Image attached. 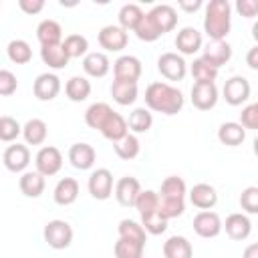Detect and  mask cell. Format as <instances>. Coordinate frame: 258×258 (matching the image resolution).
<instances>
[{
  "mask_svg": "<svg viewBox=\"0 0 258 258\" xmlns=\"http://www.w3.org/2000/svg\"><path fill=\"white\" fill-rule=\"evenodd\" d=\"M40 58L44 64H48L50 69L58 71V69H64L69 64V56L62 48V44H52V46H40Z\"/></svg>",
  "mask_w": 258,
  "mask_h": 258,
  "instance_id": "4dcf8cb0",
  "label": "cell"
},
{
  "mask_svg": "<svg viewBox=\"0 0 258 258\" xmlns=\"http://www.w3.org/2000/svg\"><path fill=\"white\" fill-rule=\"evenodd\" d=\"M34 163H36V171L42 177L56 175L62 167V153L54 145H44V147L38 149V153L34 157Z\"/></svg>",
  "mask_w": 258,
  "mask_h": 258,
  "instance_id": "277c9868",
  "label": "cell"
},
{
  "mask_svg": "<svg viewBox=\"0 0 258 258\" xmlns=\"http://www.w3.org/2000/svg\"><path fill=\"white\" fill-rule=\"evenodd\" d=\"M161 198H177V200H183L185 196V181L177 175H169L161 181Z\"/></svg>",
  "mask_w": 258,
  "mask_h": 258,
  "instance_id": "7bdbcfd3",
  "label": "cell"
},
{
  "mask_svg": "<svg viewBox=\"0 0 258 258\" xmlns=\"http://www.w3.org/2000/svg\"><path fill=\"white\" fill-rule=\"evenodd\" d=\"M6 52H8V58H10L12 62H16V64H26V62H30V58H32V48H30V44H28L26 40H22V38L10 40L8 46H6Z\"/></svg>",
  "mask_w": 258,
  "mask_h": 258,
  "instance_id": "e575fe53",
  "label": "cell"
},
{
  "mask_svg": "<svg viewBox=\"0 0 258 258\" xmlns=\"http://www.w3.org/2000/svg\"><path fill=\"white\" fill-rule=\"evenodd\" d=\"M204 48V54L202 58L212 64L214 69H220L222 64H226L230 58H232V46L226 42V40H210Z\"/></svg>",
  "mask_w": 258,
  "mask_h": 258,
  "instance_id": "5bb4252c",
  "label": "cell"
},
{
  "mask_svg": "<svg viewBox=\"0 0 258 258\" xmlns=\"http://www.w3.org/2000/svg\"><path fill=\"white\" fill-rule=\"evenodd\" d=\"M179 8L185 10V12H196L202 8V0H194V2H187V0H181L179 2Z\"/></svg>",
  "mask_w": 258,
  "mask_h": 258,
  "instance_id": "db71d44e",
  "label": "cell"
},
{
  "mask_svg": "<svg viewBox=\"0 0 258 258\" xmlns=\"http://www.w3.org/2000/svg\"><path fill=\"white\" fill-rule=\"evenodd\" d=\"M18 6L26 14H38L44 8V0H18Z\"/></svg>",
  "mask_w": 258,
  "mask_h": 258,
  "instance_id": "816d5d0a",
  "label": "cell"
},
{
  "mask_svg": "<svg viewBox=\"0 0 258 258\" xmlns=\"http://www.w3.org/2000/svg\"><path fill=\"white\" fill-rule=\"evenodd\" d=\"M149 16L153 18V22L157 24L161 34H165L177 26V12L171 4H155L149 10Z\"/></svg>",
  "mask_w": 258,
  "mask_h": 258,
  "instance_id": "e0dca14e",
  "label": "cell"
},
{
  "mask_svg": "<svg viewBox=\"0 0 258 258\" xmlns=\"http://www.w3.org/2000/svg\"><path fill=\"white\" fill-rule=\"evenodd\" d=\"M250 91L252 89H250L248 79L236 75V77L226 81V85H224V99H226L228 105L238 107V105H242V103H246L250 99Z\"/></svg>",
  "mask_w": 258,
  "mask_h": 258,
  "instance_id": "52a82bcc",
  "label": "cell"
},
{
  "mask_svg": "<svg viewBox=\"0 0 258 258\" xmlns=\"http://www.w3.org/2000/svg\"><path fill=\"white\" fill-rule=\"evenodd\" d=\"M240 206L248 214H258V187L256 185H248L246 189H242Z\"/></svg>",
  "mask_w": 258,
  "mask_h": 258,
  "instance_id": "7dc6e473",
  "label": "cell"
},
{
  "mask_svg": "<svg viewBox=\"0 0 258 258\" xmlns=\"http://www.w3.org/2000/svg\"><path fill=\"white\" fill-rule=\"evenodd\" d=\"M113 147H115L117 157H121V159H135L141 151V143H139L137 135H133V133H127L123 139L115 141Z\"/></svg>",
  "mask_w": 258,
  "mask_h": 258,
  "instance_id": "836d02e7",
  "label": "cell"
},
{
  "mask_svg": "<svg viewBox=\"0 0 258 258\" xmlns=\"http://www.w3.org/2000/svg\"><path fill=\"white\" fill-rule=\"evenodd\" d=\"M18 89V79L12 71L0 69V97H10Z\"/></svg>",
  "mask_w": 258,
  "mask_h": 258,
  "instance_id": "c3c4849f",
  "label": "cell"
},
{
  "mask_svg": "<svg viewBox=\"0 0 258 258\" xmlns=\"http://www.w3.org/2000/svg\"><path fill=\"white\" fill-rule=\"evenodd\" d=\"M189 71H191V77L196 79V83H214L216 77H218V69H214L212 64H208L202 56L200 58H194Z\"/></svg>",
  "mask_w": 258,
  "mask_h": 258,
  "instance_id": "ab89813d",
  "label": "cell"
},
{
  "mask_svg": "<svg viewBox=\"0 0 258 258\" xmlns=\"http://www.w3.org/2000/svg\"><path fill=\"white\" fill-rule=\"evenodd\" d=\"M175 48L181 54H196L202 48V32L194 26H183L175 36Z\"/></svg>",
  "mask_w": 258,
  "mask_h": 258,
  "instance_id": "ac0fdd59",
  "label": "cell"
},
{
  "mask_svg": "<svg viewBox=\"0 0 258 258\" xmlns=\"http://www.w3.org/2000/svg\"><path fill=\"white\" fill-rule=\"evenodd\" d=\"M189 202L200 210H212L218 204V194L210 183H196L189 191Z\"/></svg>",
  "mask_w": 258,
  "mask_h": 258,
  "instance_id": "603a6c76",
  "label": "cell"
},
{
  "mask_svg": "<svg viewBox=\"0 0 258 258\" xmlns=\"http://www.w3.org/2000/svg\"><path fill=\"white\" fill-rule=\"evenodd\" d=\"M133 32H135V36H137L139 40H143V42H153V40H157V38L161 36L159 28H157V24L153 22V18L149 16V12H143V16H141L139 22L135 24Z\"/></svg>",
  "mask_w": 258,
  "mask_h": 258,
  "instance_id": "d6a6232c",
  "label": "cell"
},
{
  "mask_svg": "<svg viewBox=\"0 0 258 258\" xmlns=\"http://www.w3.org/2000/svg\"><path fill=\"white\" fill-rule=\"evenodd\" d=\"M163 256L165 258H191L194 256L191 242L183 236H169L163 242Z\"/></svg>",
  "mask_w": 258,
  "mask_h": 258,
  "instance_id": "484cf974",
  "label": "cell"
},
{
  "mask_svg": "<svg viewBox=\"0 0 258 258\" xmlns=\"http://www.w3.org/2000/svg\"><path fill=\"white\" fill-rule=\"evenodd\" d=\"M143 73L141 60L133 54H123L113 62V75L117 81H133L137 83Z\"/></svg>",
  "mask_w": 258,
  "mask_h": 258,
  "instance_id": "30bf717a",
  "label": "cell"
},
{
  "mask_svg": "<svg viewBox=\"0 0 258 258\" xmlns=\"http://www.w3.org/2000/svg\"><path fill=\"white\" fill-rule=\"evenodd\" d=\"M232 6L228 0H210L204 16V30L210 40H226L232 28Z\"/></svg>",
  "mask_w": 258,
  "mask_h": 258,
  "instance_id": "7a4b0ae2",
  "label": "cell"
},
{
  "mask_svg": "<svg viewBox=\"0 0 258 258\" xmlns=\"http://www.w3.org/2000/svg\"><path fill=\"white\" fill-rule=\"evenodd\" d=\"M141 16H143V10H141L139 4H133V2L123 4L121 10H119V16H117V18H119V26H121L125 32H127V30H133Z\"/></svg>",
  "mask_w": 258,
  "mask_h": 258,
  "instance_id": "74e56055",
  "label": "cell"
},
{
  "mask_svg": "<svg viewBox=\"0 0 258 258\" xmlns=\"http://www.w3.org/2000/svg\"><path fill=\"white\" fill-rule=\"evenodd\" d=\"M18 187L26 198H40L44 191V177L38 171H24L18 179Z\"/></svg>",
  "mask_w": 258,
  "mask_h": 258,
  "instance_id": "f1b7e54d",
  "label": "cell"
},
{
  "mask_svg": "<svg viewBox=\"0 0 258 258\" xmlns=\"http://www.w3.org/2000/svg\"><path fill=\"white\" fill-rule=\"evenodd\" d=\"M183 210H185L183 200H177V198H161V196H159L157 212H159V216H163L165 220H171V218L181 216Z\"/></svg>",
  "mask_w": 258,
  "mask_h": 258,
  "instance_id": "60d3db41",
  "label": "cell"
},
{
  "mask_svg": "<svg viewBox=\"0 0 258 258\" xmlns=\"http://www.w3.org/2000/svg\"><path fill=\"white\" fill-rule=\"evenodd\" d=\"M89 194L95 200H109L113 194V173L107 167H99L89 175Z\"/></svg>",
  "mask_w": 258,
  "mask_h": 258,
  "instance_id": "8992f818",
  "label": "cell"
},
{
  "mask_svg": "<svg viewBox=\"0 0 258 258\" xmlns=\"http://www.w3.org/2000/svg\"><path fill=\"white\" fill-rule=\"evenodd\" d=\"M2 161H4V165H6L8 171H12V173H20L22 171L24 173V169L30 163V151L22 143H12V145H8L4 149Z\"/></svg>",
  "mask_w": 258,
  "mask_h": 258,
  "instance_id": "ba28073f",
  "label": "cell"
},
{
  "mask_svg": "<svg viewBox=\"0 0 258 258\" xmlns=\"http://www.w3.org/2000/svg\"><path fill=\"white\" fill-rule=\"evenodd\" d=\"M222 228L226 230V234L232 238V240H246L252 232V222L246 214H230L226 218V224H222Z\"/></svg>",
  "mask_w": 258,
  "mask_h": 258,
  "instance_id": "2e32d148",
  "label": "cell"
},
{
  "mask_svg": "<svg viewBox=\"0 0 258 258\" xmlns=\"http://www.w3.org/2000/svg\"><path fill=\"white\" fill-rule=\"evenodd\" d=\"M143 248L145 244L137 242V240H129V238H119L115 242V258H143Z\"/></svg>",
  "mask_w": 258,
  "mask_h": 258,
  "instance_id": "8d00e7d4",
  "label": "cell"
},
{
  "mask_svg": "<svg viewBox=\"0 0 258 258\" xmlns=\"http://www.w3.org/2000/svg\"><path fill=\"white\" fill-rule=\"evenodd\" d=\"M129 127H127V121L123 119V115H119L117 111H113L109 117H107V121L103 123V127H101V133H103V137L105 139H109V141H119V139H123L129 131H127Z\"/></svg>",
  "mask_w": 258,
  "mask_h": 258,
  "instance_id": "d4e9b609",
  "label": "cell"
},
{
  "mask_svg": "<svg viewBox=\"0 0 258 258\" xmlns=\"http://www.w3.org/2000/svg\"><path fill=\"white\" fill-rule=\"evenodd\" d=\"M194 232L200 238H216L222 232V220L212 210H202L194 218Z\"/></svg>",
  "mask_w": 258,
  "mask_h": 258,
  "instance_id": "9c48e42d",
  "label": "cell"
},
{
  "mask_svg": "<svg viewBox=\"0 0 258 258\" xmlns=\"http://www.w3.org/2000/svg\"><path fill=\"white\" fill-rule=\"evenodd\" d=\"M246 62H248V67H250L252 71L258 69V46H252V48L248 50V54H246Z\"/></svg>",
  "mask_w": 258,
  "mask_h": 258,
  "instance_id": "f5cc1de1",
  "label": "cell"
},
{
  "mask_svg": "<svg viewBox=\"0 0 258 258\" xmlns=\"http://www.w3.org/2000/svg\"><path fill=\"white\" fill-rule=\"evenodd\" d=\"M22 135H24V141L28 145H42L46 141V135H48V127L42 119L38 117H32L24 123L22 127Z\"/></svg>",
  "mask_w": 258,
  "mask_h": 258,
  "instance_id": "83f0119b",
  "label": "cell"
},
{
  "mask_svg": "<svg viewBox=\"0 0 258 258\" xmlns=\"http://www.w3.org/2000/svg\"><path fill=\"white\" fill-rule=\"evenodd\" d=\"M218 103L216 83H194L191 87V105L200 111H210Z\"/></svg>",
  "mask_w": 258,
  "mask_h": 258,
  "instance_id": "8fae6325",
  "label": "cell"
},
{
  "mask_svg": "<svg viewBox=\"0 0 258 258\" xmlns=\"http://www.w3.org/2000/svg\"><path fill=\"white\" fill-rule=\"evenodd\" d=\"M95 157H97V153H95L93 145H89V143H75L69 149V161L73 163V167H77L81 171L91 169L95 163Z\"/></svg>",
  "mask_w": 258,
  "mask_h": 258,
  "instance_id": "d6986e66",
  "label": "cell"
},
{
  "mask_svg": "<svg viewBox=\"0 0 258 258\" xmlns=\"http://www.w3.org/2000/svg\"><path fill=\"white\" fill-rule=\"evenodd\" d=\"M36 38L40 42V46H52V44H60L62 38V26L52 20V18H44L42 22H38L36 26Z\"/></svg>",
  "mask_w": 258,
  "mask_h": 258,
  "instance_id": "44dd1931",
  "label": "cell"
},
{
  "mask_svg": "<svg viewBox=\"0 0 258 258\" xmlns=\"http://www.w3.org/2000/svg\"><path fill=\"white\" fill-rule=\"evenodd\" d=\"M157 71L167 81H181L187 73V62L177 52H163L157 58Z\"/></svg>",
  "mask_w": 258,
  "mask_h": 258,
  "instance_id": "5b68a950",
  "label": "cell"
},
{
  "mask_svg": "<svg viewBox=\"0 0 258 258\" xmlns=\"http://www.w3.org/2000/svg\"><path fill=\"white\" fill-rule=\"evenodd\" d=\"M242 258H258V244H250V246H246Z\"/></svg>",
  "mask_w": 258,
  "mask_h": 258,
  "instance_id": "11a10c76",
  "label": "cell"
},
{
  "mask_svg": "<svg viewBox=\"0 0 258 258\" xmlns=\"http://www.w3.org/2000/svg\"><path fill=\"white\" fill-rule=\"evenodd\" d=\"M111 69V62L107 58L105 52H87L85 58H83V71L89 75V77H105Z\"/></svg>",
  "mask_w": 258,
  "mask_h": 258,
  "instance_id": "cb8c5ba5",
  "label": "cell"
},
{
  "mask_svg": "<svg viewBox=\"0 0 258 258\" xmlns=\"http://www.w3.org/2000/svg\"><path fill=\"white\" fill-rule=\"evenodd\" d=\"M145 105L155 113L175 115L183 109V93L169 83L157 81L145 89Z\"/></svg>",
  "mask_w": 258,
  "mask_h": 258,
  "instance_id": "6da1fadb",
  "label": "cell"
},
{
  "mask_svg": "<svg viewBox=\"0 0 258 258\" xmlns=\"http://www.w3.org/2000/svg\"><path fill=\"white\" fill-rule=\"evenodd\" d=\"M64 93H67V97H69L73 103H81V101H85V99L91 95V81H89L87 77L75 75V77H71V79L67 81Z\"/></svg>",
  "mask_w": 258,
  "mask_h": 258,
  "instance_id": "f546056e",
  "label": "cell"
},
{
  "mask_svg": "<svg viewBox=\"0 0 258 258\" xmlns=\"http://www.w3.org/2000/svg\"><path fill=\"white\" fill-rule=\"evenodd\" d=\"M119 238H129V240H137V242H141V244H145L147 242V232L143 230V226L141 224H137V222H133V220H121L119 222Z\"/></svg>",
  "mask_w": 258,
  "mask_h": 258,
  "instance_id": "b9f144b4",
  "label": "cell"
},
{
  "mask_svg": "<svg viewBox=\"0 0 258 258\" xmlns=\"http://www.w3.org/2000/svg\"><path fill=\"white\" fill-rule=\"evenodd\" d=\"M52 198L58 206H71L77 202L79 198V181L75 177H62L58 179V183L54 185Z\"/></svg>",
  "mask_w": 258,
  "mask_h": 258,
  "instance_id": "7402d4cb",
  "label": "cell"
},
{
  "mask_svg": "<svg viewBox=\"0 0 258 258\" xmlns=\"http://www.w3.org/2000/svg\"><path fill=\"white\" fill-rule=\"evenodd\" d=\"M22 133L20 123L10 115H0V141L12 143Z\"/></svg>",
  "mask_w": 258,
  "mask_h": 258,
  "instance_id": "f6af8a7d",
  "label": "cell"
},
{
  "mask_svg": "<svg viewBox=\"0 0 258 258\" xmlns=\"http://www.w3.org/2000/svg\"><path fill=\"white\" fill-rule=\"evenodd\" d=\"M113 113V109L107 105V103H93L89 105V109L85 111V123L91 127V129H97L101 131L103 123L107 121V117Z\"/></svg>",
  "mask_w": 258,
  "mask_h": 258,
  "instance_id": "1f68e13d",
  "label": "cell"
},
{
  "mask_svg": "<svg viewBox=\"0 0 258 258\" xmlns=\"http://www.w3.org/2000/svg\"><path fill=\"white\" fill-rule=\"evenodd\" d=\"M44 242L54 250H64L73 242V228L64 220H50L44 226Z\"/></svg>",
  "mask_w": 258,
  "mask_h": 258,
  "instance_id": "3957f363",
  "label": "cell"
},
{
  "mask_svg": "<svg viewBox=\"0 0 258 258\" xmlns=\"http://www.w3.org/2000/svg\"><path fill=\"white\" fill-rule=\"evenodd\" d=\"M99 44L109 52H119L127 46V32L117 24H107L99 30Z\"/></svg>",
  "mask_w": 258,
  "mask_h": 258,
  "instance_id": "7c38bea8",
  "label": "cell"
},
{
  "mask_svg": "<svg viewBox=\"0 0 258 258\" xmlns=\"http://www.w3.org/2000/svg\"><path fill=\"white\" fill-rule=\"evenodd\" d=\"M240 125L244 129H258V105L250 103L240 113Z\"/></svg>",
  "mask_w": 258,
  "mask_h": 258,
  "instance_id": "681fc988",
  "label": "cell"
},
{
  "mask_svg": "<svg viewBox=\"0 0 258 258\" xmlns=\"http://www.w3.org/2000/svg\"><path fill=\"white\" fill-rule=\"evenodd\" d=\"M236 10L244 16V18H254L258 12V2L256 0H238Z\"/></svg>",
  "mask_w": 258,
  "mask_h": 258,
  "instance_id": "f907efd6",
  "label": "cell"
},
{
  "mask_svg": "<svg viewBox=\"0 0 258 258\" xmlns=\"http://www.w3.org/2000/svg\"><path fill=\"white\" fill-rule=\"evenodd\" d=\"M137 95H139V87L133 81H117L115 79L111 85V97L117 105H123V107L133 105L137 101Z\"/></svg>",
  "mask_w": 258,
  "mask_h": 258,
  "instance_id": "ffe728a7",
  "label": "cell"
},
{
  "mask_svg": "<svg viewBox=\"0 0 258 258\" xmlns=\"http://www.w3.org/2000/svg\"><path fill=\"white\" fill-rule=\"evenodd\" d=\"M60 44H62L69 58H79V56H85L89 52V40L83 34H69L64 38V42H60Z\"/></svg>",
  "mask_w": 258,
  "mask_h": 258,
  "instance_id": "f35d334b",
  "label": "cell"
},
{
  "mask_svg": "<svg viewBox=\"0 0 258 258\" xmlns=\"http://www.w3.org/2000/svg\"><path fill=\"white\" fill-rule=\"evenodd\" d=\"M157 202H159V194H155L153 189H141L137 200H135V208L139 212V216H145V214H151V212H157Z\"/></svg>",
  "mask_w": 258,
  "mask_h": 258,
  "instance_id": "ee69618b",
  "label": "cell"
},
{
  "mask_svg": "<svg viewBox=\"0 0 258 258\" xmlns=\"http://www.w3.org/2000/svg\"><path fill=\"white\" fill-rule=\"evenodd\" d=\"M153 125V117L149 113V109L145 107H137L131 111L129 115V121H127V127L133 131V133H147Z\"/></svg>",
  "mask_w": 258,
  "mask_h": 258,
  "instance_id": "d590c367",
  "label": "cell"
},
{
  "mask_svg": "<svg viewBox=\"0 0 258 258\" xmlns=\"http://www.w3.org/2000/svg\"><path fill=\"white\" fill-rule=\"evenodd\" d=\"M139 191H141V183H139V179H135L131 175H125L115 183V198L121 206H127V208L135 206Z\"/></svg>",
  "mask_w": 258,
  "mask_h": 258,
  "instance_id": "9a60e30c",
  "label": "cell"
},
{
  "mask_svg": "<svg viewBox=\"0 0 258 258\" xmlns=\"http://www.w3.org/2000/svg\"><path fill=\"white\" fill-rule=\"evenodd\" d=\"M218 139H220V143H224L228 147H236V145L244 143L246 129L240 123H236V121H226L218 129Z\"/></svg>",
  "mask_w": 258,
  "mask_h": 258,
  "instance_id": "4316f807",
  "label": "cell"
},
{
  "mask_svg": "<svg viewBox=\"0 0 258 258\" xmlns=\"http://www.w3.org/2000/svg\"><path fill=\"white\" fill-rule=\"evenodd\" d=\"M32 93L38 101H52L60 93V79L54 73H42L32 85Z\"/></svg>",
  "mask_w": 258,
  "mask_h": 258,
  "instance_id": "4fadbf2b",
  "label": "cell"
},
{
  "mask_svg": "<svg viewBox=\"0 0 258 258\" xmlns=\"http://www.w3.org/2000/svg\"><path fill=\"white\" fill-rule=\"evenodd\" d=\"M141 226L147 234H163L167 230V220L163 216H159V212H151V214H145L141 216Z\"/></svg>",
  "mask_w": 258,
  "mask_h": 258,
  "instance_id": "bcb514c9",
  "label": "cell"
}]
</instances>
